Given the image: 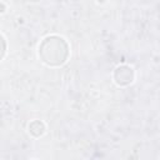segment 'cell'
Here are the masks:
<instances>
[{"label": "cell", "instance_id": "7a4b0ae2", "mask_svg": "<svg viewBox=\"0 0 160 160\" xmlns=\"http://www.w3.org/2000/svg\"><path fill=\"white\" fill-rule=\"evenodd\" d=\"M134 70L132 68L128 66V65H120L114 70L112 78L116 85L119 86H126L129 84H131L134 81Z\"/></svg>", "mask_w": 160, "mask_h": 160}, {"label": "cell", "instance_id": "277c9868", "mask_svg": "<svg viewBox=\"0 0 160 160\" xmlns=\"http://www.w3.org/2000/svg\"><path fill=\"white\" fill-rule=\"evenodd\" d=\"M1 38H2V42H4V48H2V49H4V50H2V58H4V56H5V51H6V45H5V36L2 35Z\"/></svg>", "mask_w": 160, "mask_h": 160}, {"label": "cell", "instance_id": "6da1fadb", "mask_svg": "<svg viewBox=\"0 0 160 160\" xmlns=\"http://www.w3.org/2000/svg\"><path fill=\"white\" fill-rule=\"evenodd\" d=\"M39 58L48 66H60L69 58V45L64 38L49 35L42 39L38 49Z\"/></svg>", "mask_w": 160, "mask_h": 160}, {"label": "cell", "instance_id": "3957f363", "mask_svg": "<svg viewBox=\"0 0 160 160\" xmlns=\"http://www.w3.org/2000/svg\"><path fill=\"white\" fill-rule=\"evenodd\" d=\"M29 131L30 134H32L34 136H40L44 134L45 131V126L40 120H34L29 124Z\"/></svg>", "mask_w": 160, "mask_h": 160}]
</instances>
